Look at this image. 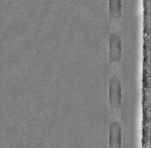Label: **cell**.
Here are the masks:
<instances>
[{
  "label": "cell",
  "mask_w": 151,
  "mask_h": 148,
  "mask_svg": "<svg viewBox=\"0 0 151 148\" xmlns=\"http://www.w3.org/2000/svg\"><path fill=\"white\" fill-rule=\"evenodd\" d=\"M122 38L117 33H111L109 37V59L110 63H118L122 59Z\"/></svg>",
  "instance_id": "obj_2"
},
{
  "label": "cell",
  "mask_w": 151,
  "mask_h": 148,
  "mask_svg": "<svg viewBox=\"0 0 151 148\" xmlns=\"http://www.w3.org/2000/svg\"><path fill=\"white\" fill-rule=\"evenodd\" d=\"M122 0H109V9L111 17L119 19L122 16Z\"/></svg>",
  "instance_id": "obj_4"
},
{
  "label": "cell",
  "mask_w": 151,
  "mask_h": 148,
  "mask_svg": "<svg viewBox=\"0 0 151 148\" xmlns=\"http://www.w3.org/2000/svg\"><path fill=\"white\" fill-rule=\"evenodd\" d=\"M109 148H122V126L116 121L109 125Z\"/></svg>",
  "instance_id": "obj_3"
},
{
  "label": "cell",
  "mask_w": 151,
  "mask_h": 148,
  "mask_svg": "<svg viewBox=\"0 0 151 148\" xmlns=\"http://www.w3.org/2000/svg\"><path fill=\"white\" fill-rule=\"evenodd\" d=\"M122 83L117 75L110 78L109 86V103L111 109L118 111L122 106Z\"/></svg>",
  "instance_id": "obj_1"
}]
</instances>
